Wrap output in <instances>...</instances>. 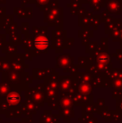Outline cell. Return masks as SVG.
<instances>
[{
  "label": "cell",
  "instance_id": "6da1fadb",
  "mask_svg": "<svg viewBox=\"0 0 122 123\" xmlns=\"http://www.w3.org/2000/svg\"><path fill=\"white\" fill-rule=\"evenodd\" d=\"M34 45L39 50H44L49 46V40L44 36H39L34 40Z\"/></svg>",
  "mask_w": 122,
  "mask_h": 123
}]
</instances>
